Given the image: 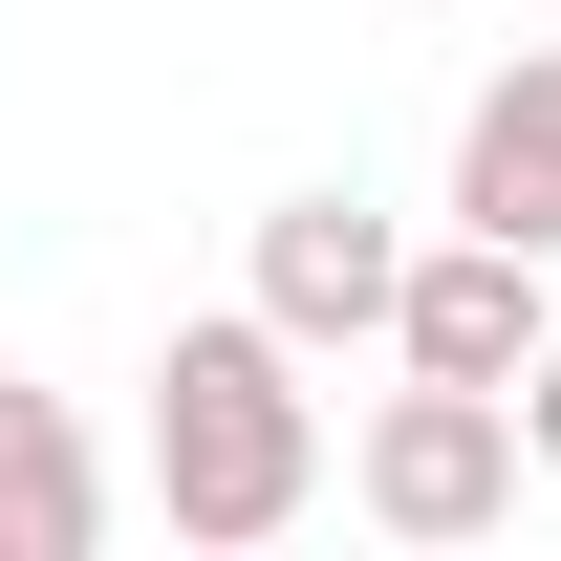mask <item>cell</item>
<instances>
[{
    "label": "cell",
    "mask_w": 561,
    "mask_h": 561,
    "mask_svg": "<svg viewBox=\"0 0 561 561\" xmlns=\"http://www.w3.org/2000/svg\"><path fill=\"white\" fill-rule=\"evenodd\" d=\"M540 324H561L540 260H518V238H476V216L389 280V367H454V389H518V367H540Z\"/></svg>",
    "instance_id": "cell-4"
},
{
    "label": "cell",
    "mask_w": 561,
    "mask_h": 561,
    "mask_svg": "<svg viewBox=\"0 0 561 561\" xmlns=\"http://www.w3.org/2000/svg\"><path fill=\"white\" fill-rule=\"evenodd\" d=\"M518 389H454V367H411L389 411L346 432V496H367V540H411V561H454V540H518Z\"/></svg>",
    "instance_id": "cell-2"
},
{
    "label": "cell",
    "mask_w": 561,
    "mask_h": 561,
    "mask_svg": "<svg viewBox=\"0 0 561 561\" xmlns=\"http://www.w3.org/2000/svg\"><path fill=\"white\" fill-rule=\"evenodd\" d=\"M389 280H411V238H389L367 195H260V280H238V302H260L302 367H324V346H389Z\"/></svg>",
    "instance_id": "cell-3"
},
{
    "label": "cell",
    "mask_w": 561,
    "mask_h": 561,
    "mask_svg": "<svg viewBox=\"0 0 561 561\" xmlns=\"http://www.w3.org/2000/svg\"><path fill=\"white\" fill-rule=\"evenodd\" d=\"M454 216L518 238V260H561V44H518V66L454 108Z\"/></svg>",
    "instance_id": "cell-5"
},
{
    "label": "cell",
    "mask_w": 561,
    "mask_h": 561,
    "mask_svg": "<svg viewBox=\"0 0 561 561\" xmlns=\"http://www.w3.org/2000/svg\"><path fill=\"white\" fill-rule=\"evenodd\" d=\"M518 454H540V496H561V324H540V367H518Z\"/></svg>",
    "instance_id": "cell-7"
},
{
    "label": "cell",
    "mask_w": 561,
    "mask_h": 561,
    "mask_svg": "<svg viewBox=\"0 0 561 561\" xmlns=\"http://www.w3.org/2000/svg\"><path fill=\"white\" fill-rule=\"evenodd\" d=\"M324 496V411H302V346H280L260 302H216V324H173L151 346V518L173 540H280Z\"/></svg>",
    "instance_id": "cell-1"
},
{
    "label": "cell",
    "mask_w": 561,
    "mask_h": 561,
    "mask_svg": "<svg viewBox=\"0 0 561 561\" xmlns=\"http://www.w3.org/2000/svg\"><path fill=\"white\" fill-rule=\"evenodd\" d=\"M87 540H108V454H87L66 389L0 367V561H87Z\"/></svg>",
    "instance_id": "cell-6"
}]
</instances>
